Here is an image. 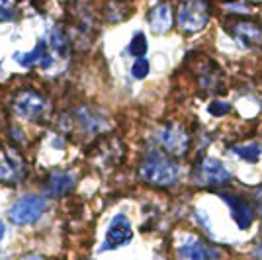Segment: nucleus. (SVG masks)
I'll return each mask as SVG.
<instances>
[{
  "mask_svg": "<svg viewBox=\"0 0 262 260\" xmlns=\"http://www.w3.org/2000/svg\"><path fill=\"white\" fill-rule=\"evenodd\" d=\"M252 258L254 260H262V243H258L254 250H252Z\"/></svg>",
  "mask_w": 262,
  "mask_h": 260,
  "instance_id": "412c9836",
  "label": "nucleus"
},
{
  "mask_svg": "<svg viewBox=\"0 0 262 260\" xmlns=\"http://www.w3.org/2000/svg\"><path fill=\"white\" fill-rule=\"evenodd\" d=\"M12 110L14 114H18L24 119H39L45 112V100L39 92L35 90H24L20 94H16L12 100Z\"/></svg>",
  "mask_w": 262,
  "mask_h": 260,
  "instance_id": "1a4fd4ad",
  "label": "nucleus"
},
{
  "mask_svg": "<svg viewBox=\"0 0 262 260\" xmlns=\"http://www.w3.org/2000/svg\"><path fill=\"white\" fill-rule=\"evenodd\" d=\"M147 49H149V45H147L145 33L137 32L133 35V39H131V44H129V53L133 55V57H137V59H141L143 55L147 53Z\"/></svg>",
  "mask_w": 262,
  "mask_h": 260,
  "instance_id": "dca6fc26",
  "label": "nucleus"
},
{
  "mask_svg": "<svg viewBox=\"0 0 262 260\" xmlns=\"http://www.w3.org/2000/svg\"><path fill=\"white\" fill-rule=\"evenodd\" d=\"M131 237H133V231H131L129 219L123 213H120V215L114 217L112 223H110L104 249H116V247H121V245H127Z\"/></svg>",
  "mask_w": 262,
  "mask_h": 260,
  "instance_id": "9b49d317",
  "label": "nucleus"
},
{
  "mask_svg": "<svg viewBox=\"0 0 262 260\" xmlns=\"http://www.w3.org/2000/svg\"><path fill=\"white\" fill-rule=\"evenodd\" d=\"M155 145L164 155L172 159H182L190 153L192 137L180 123H166L155 133Z\"/></svg>",
  "mask_w": 262,
  "mask_h": 260,
  "instance_id": "20e7f679",
  "label": "nucleus"
},
{
  "mask_svg": "<svg viewBox=\"0 0 262 260\" xmlns=\"http://www.w3.org/2000/svg\"><path fill=\"white\" fill-rule=\"evenodd\" d=\"M149 71H151V65H149V61L141 57V59H137L133 67H131V75L135 76V78H145V76L149 75Z\"/></svg>",
  "mask_w": 262,
  "mask_h": 260,
  "instance_id": "6ab92c4d",
  "label": "nucleus"
},
{
  "mask_svg": "<svg viewBox=\"0 0 262 260\" xmlns=\"http://www.w3.org/2000/svg\"><path fill=\"white\" fill-rule=\"evenodd\" d=\"M227 32L245 49L262 47V24L252 18H233L227 22Z\"/></svg>",
  "mask_w": 262,
  "mask_h": 260,
  "instance_id": "39448f33",
  "label": "nucleus"
},
{
  "mask_svg": "<svg viewBox=\"0 0 262 260\" xmlns=\"http://www.w3.org/2000/svg\"><path fill=\"white\" fill-rule=\"evenodd\" d=\"M178 260H215L217 250L208 247L204 241L196 235H186L180 247L176 249Z\"/></svg>",
  "mask_w": 262,
  "mask_h": 260,
  "instance_id": "9d476101",
  "label": "nucleus"
},
{
  "mask_svg": "<svg viewBox=\"0 0 262 260\" xmlns=\"http://www.w3.org/2000/svg\"><path fill=\"white\" fill-rule=\"evenodd\" d=\"M149 26L155 33H166L170 32L172 22H174V14H172V6L168 2H159L155 8L149 10Z\"/></svg>",
  "mask_w": 262,
  "mask_h": 260,
  "instance_id": "f8f14e48",
  "label": "nucleus"
},
{
  "mask_svg": "<svg viewBox=\"0 0 262 260\" xmlns=\"http://www.w3.org/2000/svg\"><path fill=\"white\" fill-rule=\"evenodd\" d=\"M213 4L209 0H182L176 12V24L178 30L186 35H194L206 30L211 20Z\"/></svg>",
  "mask_w": 262,
  "mask_h": 260,
  "instance_id": "f03ea898",
  "label": "nucleus"
},
{
  "mask_svg": "<svg viewBox=\"0 0 262 260\" xmlns=\"http://www.w3.org/2000/svg\"><path fill=\"white\" fill-rule=\"evenodd\" d=\"M98 164H106L108 166H118L120 161L123 159V147L121 143L116 139V141H104L98 145Z\"/></svg>",
  "mask_w": 262,
  "mask_h": 260,
  "instance_id": "4468645a",
  "label": "nucleus"
},
{
  "mask_svg": "<svg viewBox=\"0 0 262 260\" xmlns=\"http://www.w3.org/2000/svg\"><path fill=\"white\" fill-rule=\"evenodd\" d=\"M219 198L225 202V206L229 207L231 217H233V221L237 223V227L241 231L251 229V225L256 219V211H254V207L247 198H243L241 194H233V192H221Z\"/></svg>",
  "mask_w": 262,
  "mask_h": 260,
  "instance_id": "6e6552de",
  "label": "nucleus"
},
{
  "mask_svg": "<svg viewBox=\"0 0 262 260\" xmlns=\"http://www.w3.org/2000/svg\"><path fill=\"white\" fill-rule=\"evenodd\" d=\"M75 186V174L69 170H53L45 182V192L53 198H61Z\"/></svg>",
  "mask_w": 262,
  "mask_h": 260,
  "instance_id": "ddd939ff",
  "label": "nucleus"
},
{
  "mask_svg": "<svg viewBox=\"0 0 262 260\" xmlns=\"http://www.w3.org/2000/svg\"><path fill=\"white\" fill-rule=\"evenodd\" d=\"M16 12V0H0V20H12Z\"/></svg>",
  "mask_w": 262,
  "mask_h": 260,
  "instance_id": "aec40b11",
  "label": "nucleus"
},
{
  "mask_svg": "<svg viewBox=\"0 0 262 260\" xmlns=\"http://www.w3.org/2000/svg\"><path fill=\"white\" fill-rule=\"evenodd\" d=\"M26 176V164H24L22 155L6 147V145H0V182L2 184H18Z\"/></svg>",
  "mask_w": 262,
  "mask_h": 260,
  "instance_id": "0eeeda50",
  "label": "nucleus"
},
{
  "mask_svg": "<svg viewBox=\"0 0 262 260\" xmlns=\"http://www.w3.org/2000/svg\"><path fill=\"white\" fill-rule=\"evenodd\" d=\"M139 176L145 184L155 188H170L180 180V164L161 151H151L143 157Z\"/></svg>",
  "mask_w": 262,
  "mask_h": 260,
  "instance_id": "f257e3e1",
  "label": "nucleus"
},
{
  "mask_svg": "<svg viewBox=\"0 0 262 260\" xmlns=\"http://www.w3.org/2000/svg\"><path fill=\"white\" fill-rule=\"evenodd\" d=\"M4 237V223H2V221H0V239Z\"/></svg>",
  "mask_w": 262,
  "mask_h": 260,
  "instance_id": "5701e85b",
  "label": "nucleus"
},
{
  "mask_svg": "<svg viewBox=\"0 0 262 260\" xmlns=\"http://www.w3.org/2000/svg\"><path fill=\"white\" fill-rule=\"evenodd\" d=\"M114 2H125V0H114Z\"/></svg>",
  "mask_w": 262,
  "mask_h": 260,
  "instance_id": "b1692460",
  "label": "nucleus"
},
{
  "mask_svg": "<svg viewBox=\"0 0 262 260\" xmlns=\"http://www.w3.org/2000/svg\"><path fill=\"white\" fill-rule=\"evenodd\" d=\"M45 211V202L43 198L35 194H28L20 198L14 206L10 207L8 211V217H10L12 223L16 225H30L33 221H37L39 217L43 215Z\"/></svg>",
  "mask_w": 262,
  "mask_h": 260,
  "instance_id": "423d86ee",
  "label": "nucleus"
},
{
  "mask_svg": "<svg viewBox=\"0 0 262 260\" xmlns=\"http://www.w3.org/2000/svg\"><path fill=\"white\" fill-rule=\"evenodd\" d=\"M233 180V174L215 157H200L192 168V182L198 188H221Z\"/></svg>",
  "mask_w": 262,
  "mask_h": 260,
  "instance_id": "7ed1b4c3",
  "label": "nucleus"
},
{
  "mask_svg": "<svg viewBox=\"0 0 262 260\" xmlns=\"http://www.w3.org/2000/svg\"><path fill=\"white\" fill-rule=\"evenodd\" d=\"M43 53H45V45H43V41H39L32 53L20 57V59H22L20 63H22L24 67H30V65H33V63H37V61H41V59H43Z\"/></svg>",
  "mask_w": 262,
  "mask_h": 260,
  "instance_id": "a211bd4d",
  "label": "nucleus"
},
{
  "mask_svg": "<svg viewBox=\"0 0 262 260\" xmlns=\"http://www.w3.org/2000/svg\"><path fill=\"white\" fill-rule=\"evenodd\" d=\"M22 260H47V258L39 256V254H28V256H24Z\"/></svg>",
  "mask_w": 262,
  "mask_h": 260,
  "instance_id": "4be33fe9",
  "label": "nucleus"
},
{
  "mask_svg": "<svg viewBox=\"0 0 262 260\" xmlns=\"http://www.w3.org/2000/svg\"><path fill=\"white\" fill-rule=\"evenodd\" d=\"M231 153L249 164H256L262 159V149L258 143H247V145H235L231 147Z\"/></svg>",
  "mask_w": 262,
  "mask_h": 260,
  "instance_id": "2eb2a0df",
  "label": "nucleus"
},
{
  "mask_svg": "<svg viewBox=\"0 0 262 260\" xmlns=\"http://www.w3.org/2000/svg\"><path fill=\"white\" fill-rule=\"evenodd\" d=\"M231 110H233V106H231L229 102H223V100H213V102L209 104L208 112L213 116V118H223V116L231 114Z\"/></svg>",
  "mask_w": 262,
  "mask_h": 260,
  "instance_id": "f3484780",
  "label": "nucleus"
}]
</instances>
